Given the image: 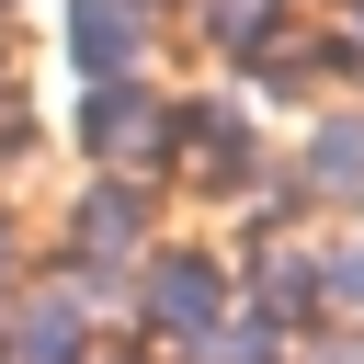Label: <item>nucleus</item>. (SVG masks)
Instances as JSON below:
<instances>
[{
  "instance_id": "ddd939ff",
  "label": "nucleus",
  "mask_w": 364,
  "mask_h": 364,
  "mask_svg": "<svg viewBox=\"0 0 364 364\" xmlns=\"http://www.w3.org/2000/svg\"><path fill=\"white\" fill-rule=\"evenodd\" d=\"M0 262H11V239H0Z\"/></svg>"
},
{
  "instance_id": "1a4fd4ad",
  "label": "nucleus",
  "mask_w": 364,
  "mask_h": 364,
  "mask_svg": "<svg viewBox=\"0 0 364 364\" xmlns=\"http://www.w3.org/2000/svg\"><path fill=\"white\" fill-rule=\"evenodd\" d=\"M193 353H205V364H284V330H273L262 307H228V318H216Z\"/></svg>"
},
{
  "instance_id": "9b49d317",
  "label": "nucleus",
  "mask_w": 364,
  "mask_h": 364,
  "mask_svg": "<svg viewBox=\"0 0 364 364\" xmlns=\"http://www.w3.org/2000/svg\"><path fill=\"white\" fill-rule=\"evenodd\" d=\"M307 364H364V330H353V341H318Z\"/></svg>"
},
{
  "instance_id": "f03ea898",
  "label": "nucleus",
  "mask_w": 364,
  "mask_h": 364,
  "mask_svg": "<svg viewBox=\"0 0 364 364\" xmlns=\"http://www.w3.org/2000/svg\"><path fill=\"white\" fill-rule=\"evenodd\" d=\"M228 307H239V284H228L216 250H148V273H136V318H148V330H171V341L193 353Z\"/></svg>"
},
{
  "instance_id": "7ed1b4c3",
  "label": "nucleus",
  "mask_w": 364,
  "mask_h": 364,
  "mask_svg": "<svg viewBox=\"0 0 364 364\" xmlns=\"http://www.w3.org/2000/svg\"><path fill=\"white\" fill-rule=\"evenodd\" d=\"M136 57H148L136 0H68V68L80 80H136Z\"/></svg>"
},
{
  "instance_id": "f257e3e1",
  "label": "nucleus",
  "mask_w": 364,
  "mask_h": 364,
  "mask_svg": "<svg viewBox=\"0 0 364 364\" xmlns=\"http://www.w3.org/2000/svg\"><path fill=\"white\" fill-rule=\"evenodd\" d=\"M68 125H80V148H91L114 182H136V171H159V159H171L182 102H159V91H136V80H91V102H80Z\"/></svg>"
},
{
  "instance_id": "6e6552de",
  "label": "nucleus",
  "mask_w": 364,
  "mask_h": 364,
  "mask_svg": "<svg viewBox=\"0 0 364 364\" xmlns=\"http://www.w3.org/2000/svg\"><path fill=\"white\" fill-rule=\"evenodd\" d=\"M318 307H341V318H364V205L318 239Z\"/></svg>"
},
{
  "instance_id": "423d86ee",
  "label": "nucleus",
  "mask_w": 364,
  "mask_h": 364,
  "mask_svg": "<svg viewBox=\"0 0 364 364\" xmlns=\"http://www.w3.org/2000/svg\"><path fill=\"white\" fill-rule=\"evenodd\" d=\"M136 239H148V205H136V182H114V171H102V182L80 193V228H68V250H80V273H102V262H125Z\"/></svg>"
},
{
  "instance_id": "0eeeda50",
  "label": "nucleus",
  "mask_w": 364,
  "mask_h": 364,
  "mask_svg": "<svg viewBox=\"0 0 364 364\" xmlns=\"http://www.w3.org/2000/svg\"><path fill=\"white\" fill-rule=\"evenodd\" d=\"M250 307H262L273 330L318 318V250H284V239H262V250H250Z\"/></svg>"
},
{
  "instance_id": "4468645a",
  "label": "nucleus",
  "mask_w": 364,
  "mask_h": 364,
  "mask_svg": "<svg viewBox=\"0 0 364 364\" xmlns=\"http://www.w3.org/2000/svg\"><path fill=\"white\" fill-rule=\"evenodd\" d=\"M0 102H11V80H0Z\"/></svg>"
},
{
  "instance_id": "20e7f679",
  "label": "nucleus",
  "mask_w": 364,
  "mask_h": 364,
  "mask_svg": "<svg viewBox=\"0 0 364 364\" xmlns=\"http://www.w3.org/2000/svg\"><path fill=\"white\" fill-rule=\"evenodd\" d=\"M296 193H318V205H364V102H341V114L307 125V148H296Z\"/></svg>"
},
{
  "instance_id": "f8f14e48",
  "label": "nucleus",
  "mask_w": 364,
  "mask_h": 364,
  "mask_svg": "<svg viewBox=\"0 0 364 364\" xmlns=\"http://www.w3.org/2000/svg\"><path fill=\"white\" fill-rule=\"evenodd\" d=\"M341 57H353V68H364V11H353V34H341Z\"/></svg>"
},
{
  "instance_id": "39448f33",
  "label": "nucleus",
  "mask_w": 364,
  "mask_h": 364,
  "mask_svg": "<svg viewBox=\"0 0 364 364\" xmlns=\"http://www.w3.org/2000/svg\"><path fill=\"white\" fill-rule=\"evenodd\" d=\"M80 341H91V296H80L68 273L34 284L23 318H11V364H80Z\"/></svg>"
},
{
  "instance_id": "9d476101",
  "label": "nucleus",
  "mask_w": 364,
  "mask_h": 364,
  "mask_svg": "<svg viewBox=\"0 0 364 364\" xmlns=\"http://www.w3.org/2000/svg\"><path fill=\"white\" fill-rule=\"evenodd\" d=\"M216 46H273V0H216Z\"/></svg>"
}]
</instances>
